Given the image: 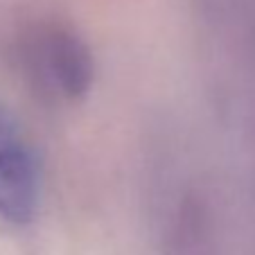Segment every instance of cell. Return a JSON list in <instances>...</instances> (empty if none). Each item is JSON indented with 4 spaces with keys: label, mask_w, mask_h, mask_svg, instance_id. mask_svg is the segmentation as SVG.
Returning <instances> with one entry per match:
<instances>
[{
    "label": "cell",
    "mask_w": 255,
    "mask_h": 255,
    "mask_svg": "<svg viewBox=\"0 0 255 255\" xmlns=\"http://www.w3.org/2000/svg\"><path fill=\"white\" fill-rule=\"evenodd\" d=\"M16 57L32 86L54 102H77L91 88V52L68 27L43 23L27 29Z\"/></svg>",
    "instance_id": "6da1fadb"
},
{
    "label": "cell",
    "mask_w": 255,
    "mask_h": 255,
    "mask_svg": "<svg viewBox=\"0 0 255 255\" xmlns=\"http://www.w3.org/2000/svg\"><path fill=\"white\" fill-rule=\"evenodd\" d=\"M41 199L39 163L20 127L0 106V219L32 222Z\"/></svg>",
    "instance_id": "7a4b0ae2"
}]
</instances>
